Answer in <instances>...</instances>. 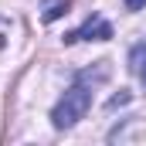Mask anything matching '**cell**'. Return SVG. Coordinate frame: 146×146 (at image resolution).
Returning <instances> with one entry per match:
<instances>
[{"instance_id": "1", "label": "cell", "mask_w": 146, "mask_h": 146, "mask_svg": "<svg viewBox=\"0 0 146 146\" xmlns=\"http://www.w3.org/2000/svg\"><path fill=\"white\" fill-rule=\"evenodd\" d=\"M88 106H92V88L85 85V78H78L72 88L61 95V102L54 106V112H51V122H54L58 129H72L78 119H85Z\"/></svg>"}, {"instance_id": "2", "label": "cell", "mask_w": 146, "mask_h": 146, "mask_svg": "<svg viewBox=\"0 0 146 146\" xmlns=\"http://www.w3.org/2000/svg\"><path fill=\"white\" fill-rule=\"evenodd\" d=\"M109 37H112V24L102 21V17H92V21H85L78 31L65 34V44H75V41H109Z\"/></svg>"}, {"instance_id": "3", "label": "cell", "mask_w": 146, "mask_h": 146, "mask_svg": "<svg viewBox=\"0 0 146 146\" xmlns=\"http://www.w3.org/2000/svg\"><path fill=\"white\" fill-rule=\"evenodd\" d=\"M129 72L139 75L146 85V37L139 41V44H133V51H129Z\"/></svg>"}, {"instance_id": "4", "label": "cell", "mask_w": 146, "mask_h": 146, "mask_svg": "<svg viewBox=\"0 0 146 146\" xmlns=\"http://www.w3.org/2000/svg\"><path fill=\"white\" fill-rule=\"evenodd\" d=\"M68 7H72V0H48V3H44V14H41V17H44V21L51 24V21H58L61 14H68Z\"/></svg>"}, {"instance_id": "5", "label": "cell", "mask_w": 146, "mask_h": 146, "mask_svg": "<svg viewBox=\"0 0 146 146\" xmlns=\"http://www.w3.org/2000/svg\"><path fill=\"white\" fill-rule=\"evenodd\" d=\"M129 99H133V95H129V92H119V95H112V99H109V102H106V109H119V106H126V102H129Z\"/></svg>"}, {"instance_id": "6", "label": "cell", "mask_w": 146, "mask_h": 146, "mask_svg": "<svg viewBox=\"0 0 146 146\" xmlns=\"http://www.w3.org/2000/svg\"><path fill=\"white\" fill-rule=\"evenodd\" d=\"M122 3H126L129 10H143V7H146V0H122Z\"/></svg>"}]
</instances>
